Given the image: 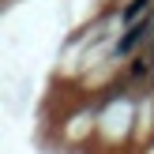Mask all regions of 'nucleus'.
I'll use <instances>...</instances> for the list:
<instances>
[{
	"mask_svg": "<svg viewBox=\"0 0 154 154\" xmlns=\"http://www.w3.org/2000/svg\"><path fill=\"white\" fill-rule=\"evenodd\" d=\"M147 34H150V23H135V26H132V30H128V34H124V38L117 42V57L132 53V49H135V45H139L143 38H147Z\"/></svg>",
	"mask_w": 154,
	"mask_h": 154,
	"instance_id": "nucleus-1",
	"label": "nucleus"
},
{
	"mask_svg": "<svg viewBox=\"0 0 154 154\" xmlns=\"http://www.w3.org/2000/svg\"><path fill=\"white\" fill-rule=\"evenodd\" d=\"M147 4H150V0H132V4L124 8V23H128V26H135V23L143 19V8H147Z\"/></svg>",
	"mask_w": 154,
	"mask_h": 154,
	"instance_id": "nucleus-2",
	"label": "nucleus"
}]
</instances>
